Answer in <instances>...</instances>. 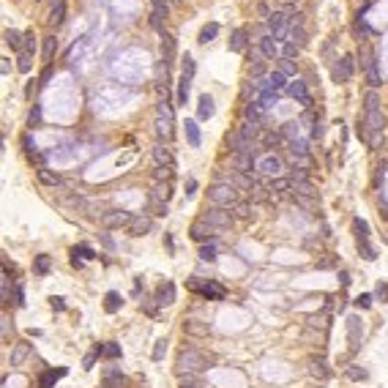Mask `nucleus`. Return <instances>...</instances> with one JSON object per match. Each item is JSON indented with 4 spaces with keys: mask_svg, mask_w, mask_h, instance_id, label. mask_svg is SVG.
I'll list each match as a JSON object with an SVG mask.
<instances>
[{
    "mask_svg": "<svg viewBox=\"0 0 388 388\" xmlns=\"http://www.w3.org/2000/svg\"><path fill=\"white\" fill-rule=\"evenodd\" d=\"M298 50H301V47L290 44V41H284V47H279V55H282V58H287V60H292V58L298 55Z\"/></svg>",
    "mask_w": 388,
    "mask_h": 388,
    "instance_id": "a19ab883",
    "label": "nucleus"
},
{
    "mask_svg": "<svg viewBox=\"0 0 388 388\" xmlns=\"http://www.w3.org/2000/svg\"><path fill=\"white\" fill-rule=\"evenodd\" d=\"M38 180H41L44 186H58L60 175H58V172H52V170H47V167H41V170H38Z\"/></svg>",
    "mask_w": 388,
    "mask_h": 388,
    "instance_id": "72a5a7b5",
    "label": "nucleus"
},
{
    "mask_svg": "<svg viewBox=\"0 0 388 388\" xmlns=\"http://www.w3.org/2000/svg\"><path fill=\"white\" fill-rule=\"evenodd\" d=\"M167 14H170L167 0H150V25L156 30H162V22L167 19Z\"/></svg>",
    "mask_w": 388,
    "mask_h": 388,
    "instance_id": "dca6fc26",
    "label": "nucleus"
},
{
    "mask_svg": "<svg viewBox=\"0 0 388 388\" xmlns=\"http://www.w3.org/2000/svg\"><path fill=\"white\" fill-rule=\"evenodd\" d=\"M377 295H380V298H385V284H383V282L377 284Z\"/></svg>",
    "mask_w": 388,
    "mask_h": 388,
    "instance_id": "680f3d73",
    "label": "nucleus"
},
{
    "mask_svg": "<svg viewBox=\"0 0 388 388\" xmlns=\"http://www.w3.org/2000/svg\"><path fill=\"white\" fill-rule=\"evenodd\" d=\"M184 129H186V140H189V145H192V148H200L202 134H200V126H197V121H186V123H184Z\"/></svg>",
    "mask_w": 388,
    "mask_h": 388,
    "instance_id": "a878e982",
    "label": "nucleus"
},
{
    "mask_svg": "<svg viewBox=\"0 0 388 388\" xmlns=\"http://www.w3.org/2000/svg\"><path fill=\"white\" fill-rule=\"evenodd\" d=\"M279 71L284 77H295V63L292 60H287V58H282V63H279Z\"/></svg>",
    "mask_w": 388,
    "mask_h": 388,
    "instance_id": "49530a36",
    "label": "nucleus"
},
{
    "mask_svg": "<svg viewBox=\"0 0 388 388\" xmlns=\"http://www.w3.org/2000/svg\"><path fill=\"white\" fill-rule=\"evenodd\" d=\"M150 227H153V219H150L148 213H137V216L131 219V224H129V233L131 235H145Z\"/></svg>",
    "mask_w": 388,
    "mask_h": 388,
    "instance_id": "6ab92c4d",
    "label": "nucleus"
},
{
    "mask_svg": "<svg viewBox=\"0 0 388 388\" xmlns=\"http://www.w3.org/2000/svg\"><path fill=\"white\" fill-rule=\"evenodd\" d=\"M172 121H175L172 104L167 101V93H164V101L159 104V118H156V134H159V140H170L172 137Z\"/></svg>",
    "mask_w": 388,
    "mask_h": 388,
    "instance_id": "39448f33",
    "label": "nucleus"
},
{
    "mask_svg": "<svg viewBox=\"0 0 388 388\" xmlns=\"http://www.w3.org/2000/svg\"><path fill=\"white\" fill-rule=\"evenodd\" d=\"M33 268H36V273H38V276H44L47 271H50V257H47V255H38Z\"/></svg>",
    "mask_w": 388,
    "mask_h": 388,
    "instance_id": "79ce46f5",
    "label": "nucleus"
},
{
    "mask_svg": "<svg viewBox=\"0 0 388 388\" xmlns=\"http://www.w3.org/2000/svg\"><path fill=\"white\" fill-rule=\"evenodd\" d=\"M71 265H74V268H82V260H80V257H77V255H74V252H71Z\"/></svg>",
    "mask_w": 388,
    "mask_h": 388,
    "instance_id": "bf43d9fd",
    "label": "nucleus"
},
{
    "mask_svg": "<svg viewBox=\"0 0 388 388\" xmlns=\"http://www.w3.org/2000/svg\"><path fill=\"white\" fill-rule=\"evenodd\" d=\"M167 339H159V342H156V347H153V353H150V358L153 361H162L164 358V353H167Z\"/></svg>",
    "mask_w": 388,
    "mask_h": 388,
    "instance_id": "ea45409f",
    "label": "nucleus"
},
{
    "mask_svg": "<svg viewBox=\"0 0 388 388\" xmlns=\"http://www.w3.org/2000/svg\"><path fill=\"white\" fill-rule=\"evenodd\" d=\"M230 50H233V52H243V50H246V30H243V28L233 30V36H230Z\"/></svg>",
    "mask_w": 388,
    "mask_h": 388,
    "instance_id": "cd10ccee",
    "label": "nucleus"
},
{
    "mask_svg": "<svg viewBox=\"0 0 388 388\" xmlns=\"http://www.w3.org/2000/svg\"><path fill=\"white\" fill-rule=\"evenodd\" d=\"M339 63H334V80L336 82H350L353 80V71H355V60L353 55H342L336 58Z\"/></svg>",
    "mask_w": 388,
    "mask_h": 388,
    "instance_id": "f8f14e48",
    "label": "nucleus"
},
{
    "mask_svg": "<svg viewBox=\"0 0 388 388\" xmlns=\"http://www.w3.org/2000/svg\"><path fill=\"white\" fill-rule=\"evenodd\" d=\"M186 287L192 290V292H200L202 298H213V301H219V298H224V287L216 282H200V279H189L186 282Z\"/></svg>",
    "mask_w": 388,
    "mask_h": 388,
    "instance_id": "0eeeda50",
    "label": "nucleus"
},
{
    "mask_svg": "<svg viewBox=\"0 0 388 388\" xmlns=\"http://www.w3.org/2000/svg\"><path fill=\"white\" fill-rule=\"evenodd\" d=\"M309 375L317 377V380H328L331 369H328V363L323 358H309Z\"/></svg>",
    "mask_w": 388,
    "mask_h": 388,
    "instance_id": "4be33fe9",
    "label": "nucleus"
},
{
    "mask_svg": "<svg viewBox=\"0 0 388 388\" xmlns=\"http://www.w3.org/2000/svg\"><path fill=\"white\" fill-rule=\"evenodd\" d=\"M345 326H347V342H350V347L355 350V347L361 345V339H363V320L358 317V314H350Z\"/></svg>",
    "mask_w": 388,
    "mask_h": 388,
    "instance_id": "ddd939ff",
    "label": "nucleus"
},
{
    "mask_svg": "<svg viewBox=\"0 0 388 388\" xmlns=\"http://www.w3.org/2000/svg\"><path fill=\"white\" fill-rule=\"evenodd\" d=\"M213 112H216L213 99L208 96V93H202L200 101H197V118H200V121H208V118H213Z\"/></svg>",
    "mask_w": 388,
    "mask_h": 388,
    "instance_id": "412c9836",
    "label": "nucleus"
},
{
    "mask_svg": "<svg viewBox=\"0 0 388 388\" xmlns=\"http://www.w3.org/2000/svg\"><path fill=\"white\" fill-rule=\"evenodd\" d=\"M257 11H260V17H265V19L271 17V9H268L265 3H260V6H257Z\"/></svg>",
    "mask_w": 388,
    "mask_h": 388,
    "instance_id": "5fc2aeb1",
    "label": "nucleus"
},
{
    "mask_svg": "<svg viewBox=\"0 0 388 388\" xmlns=\"http://www.w3.org/2000/svg\"><path fill=\"white\" fill-rule=\"evenodd\" d=\"M257 172H263V175L268 178H276V175H282V170H284V162L279 159V156H273V153H268V156H260L257 159Z\"/></svg>",
    "mask_w": 388,
    "mask_h": 388,
    "instance_id": "9d476101",
    "label": "nucleus"
},
{
    "mask_svg": "<svg viewBox=\"0 0 388 388\" xmlns=\"http://www.w3.org/2000/svg\"><path fill=\"white\" fill-rule=\"evenodd\" d=\"M121 306H123V298L118 295V292H107V295H104V312L107 314H115Z\"/></svg>",
    "mask_w": 388,
    "mask_h": 388,
    "instance_id": "473e14b6",
    "label": "nucleus"
},
{
    "mask_svg": "<svg viewBox=\"0 0 388 388\" xmlns=\"http://www.w3.org/2000/svg\"><path fill=\"white\" fill-rule=\"evenodd\" d=\"M3 41H6V47H11V50H22L25 36H22L19 30H14V28H6L3 30Z\"/></svg>",
    "mask_w": 388,
    "mask_h": 388,
    "instance_id": "bb28decb",
    "label": "nucleus"
},
{
    "mask_svg": "<svg viewBox=\"0 0 388 388\" xmlns=\"http://www.w3.org/2000/svg\"><path fill=\"white\" fill-rule=\"evenodd\" d=\"M28 355H30V345H28V342H19V345H14V350H11V358H9V363H11V367H22Z\"/></svg>",
    "mask_w": 388,
    "mask_h": 388,
    "instance_id": "b1692460",
    "label": "nucleus"
},
{
    "mask_svg": "<svg viewBox=\"0 0 388 388\" xmlns=\"http://www.w3.org/2000/svg\"><path fill=\"white\" fill-rule=\"evenodd\" d=\"M355 306H358V309H369L372 306V295H358V298H355Z\"/></svg>",
    "mask_w": 388,
    "mask_h": 388,
    "instance_id": "864d4df0",
    "label": "nucleus"
},
{
    "mask_svg": "<svg viewBox=\"0 0 388 388\" xmlns=\"http://www.w3.org/2000/svg\"><path fill=\"white\" fill-rule=\"evenodd\" d=\"M265 69H268V66H265V60H260V63H252V66H249V74L255 77V80H260V77L265 74Z\"/></svg>",
    "mask_w": 388,
    "mask_h": 388,
    "instance_id": "de8ad7c7",
    "label": "nucleus"
},
{
    "mask_svg": "<svg viewBox=\"0 0 388 388\" xmlns=\"http://www.w3.org/2000/svg\"><path fill=\"white\" fill-rule=\"evenodd\" d=\"M55 50H58V38H55V36H47V38H44V50H41V58H44V60H52Z\"/></svg>",
    "mask_w": 388,
    "mask_h": 388,
    "instance_id": "e433bc0d",
    "label": "nucleus"
},
{
    "mask_svg": "<svg viewBox=\"0 0 388 388\" xmlns=\"http://www.w3.org/2000/svg\"><path fill=\"white\" fill-rule=\"evenodd\" d=\"M104 388H126V377L121 375L118 369H107V377H104Z\"/></svg>",
    "mask_w": 388,
    "mask_h": 388,
    "instance_id": "7c9ffc66",
    "label": "nucleus"
},
{
    "mask_svg": "<svg viewBox=\"0 0 388 388\" xmlns=\"http://www.w3.org/2000/svg\"><path fill=\"white\" fill-rule=\"evenodd\" d=\"M63 375H66V369H58V372H55V369H47L44 375H41V388H50L55 380L63 377Z\"/></svg>",
    "mask_w": 388,
    "mask_h": 388,
    "instance_id": "4c0bfd02",
    "label": "nucleus"
},
{
    "mask_svg": "<svg viewBox=\"0 0 388 388\" xmlns=\"http://www.w3.org/2000/svg\"><path fill=\"white\" fill-rule=\"evenodd\" d=\"M383 101H380L377 90H369L363 96V137L369 140L372 148H377L380 137H383V129H385V118H383Z\"/></svg>",
    "mask_w": 388,
    "mask_h": 388,
    "instance_id": "f257e3e1",
    "label": "nucleus"
},
{
    "mask_svg": "<svg viewBox=\"0 0 388 388\" xmlns=\"http://www.w3.org/2000/svg\"><path fill=\"white\" fill-rule=\"evenodd\" d=\"M38 121H41V109H38V107H33V109H30V115H28L30 129H33V126H38Z\"/></svg>",
    "mask_w": 388,
    "mask_h": 388,
    "instance_id": "3c124183",
    "label": "nucleus"
},
{
    "mask_svg": "<svg viewBox=\"0 0 388 388\" xmlns=\"http://www.w3.org/2000/svg\"><path fill=\"white\" fill-rule=\"evenodd\" d=\"M200 260L202 263H213V260H216V246H213V243H202L200 246Z\"/></svg>",
    "mask_w": 388,
    "mask_h": 388,
    "instance_id": "58836bf2",
    "label": "nucleus"
},
{
    "mask_svg": "<svg viewBox=\"0 0 388 388\" xmlns=\"http://www.w3.org/2000/svg\"><path fill=\"white\" fill-rule=\"evenodd\" d=\"M101 355H104V358H118V355H121V347L115 342H107V347H101Z\"/></svg>",
    "mask_w": 388,
    "mask_h": 388,
    "instance_id": "a18cd8bd",
    "label": "nucleus"
},
{
    "mask_svg": "<svg viewBox=\"0 0 388 388\" xmlns=\"http://www.w3.org/2000/svg\"><path fill=\"white\" fill-rule=\"evenodd\" d=\"M156 304H159V306L175 304V284H172V282H164L162 287L156 290Z\"/></svg>",
    "mask_w": 388,
    "mask_h": 388,
    "instance_id": "aec40b11",
    "label": "nucleus"
},
{
    "mask_svg": "<svg viewBox=\"0 0 388 388\" xmlns=\"http://www.w3.org/2000/svg\"><path fill=\"white\" fill-rule=\"evenodd\" d=\"M162 60L164 69H170L175 63V36L172 33H162Z\"/></svg>",
    "mask_w": 388,
    "mask_h": 388,
    "instance_id": "f3484780",
    "label": "nucleus"
},
{
    "mask_svg": "<svg viewBox=\"0 0 388 388\" xmlns=\"http://www.w3.org/2000/svg\"><path fill=\"white\" fill-rule=\"evenodd\" d=\"M52 309H58V312H63V309H66V304H63V298H52Z\"/></svg>",
    "mask_w": 388,
    "mask_h": 388,
    "instance_id": "6e6d98bb",
    "label": "nucleus"
},
{
    "mask_svg": "<svg viewBox=\"0 0 388 388\" xmlns=\"http://www.w3.org/2000/svg\"><path fill=\"white\" fill-rule=\"evenodd\" d=\"M353 227H355V233H358V252L363 255V260H377V252H375V246L369 243V227H367V221H363V219H355Z\"/></svg>",
    "mask_w": 388,
    "mask_h": 388,
    "instance_id": "423d86ee",
    "label": "nucleus"
},
{
    "mask_svg": "<svg viewBox=\"0 0 388 388\" xmlns=\"http://www.w3.org/2000/svg\"><path fill=\"white\" fill-rule=\"evenodd\" d=\"M235 216L249 219V216H252V205H249V202H238V205H235Z\"/></svg>",
    "mask_w": 388,
    "mask_h": 388,
    "instance_id": "09e8293b",
    "label": "nucleus"
},
{
    "mask_svg": "<svg viewBox=\"0 0 388 388\" xmlns=\"http://www.w3.org/2000/svg\"><path fill=\"white\" fill-rule=\"evenodd\" d=\"M260 52H263L268 60L276 58V55H279V41H276V38H273L271 33L263 36V38H260Z\"/></svg>",
    "mask_w": 388,
    "mask_h": 388,
    "instance_id": "5701e85b",
    "label": "nucleus"
},
{
    "mask_svg": "<svg viewBox=\"0 0 388 388\" xmlns=\"http://www.w3.org/2000/svg\"><path fill=\"white\" fill-rule=\"evenodd\" d=\"M367 3H372V0H367Z\"/></svg>",
    "mask_w": 388,
    "mask_h": 388,
    "instance_id": "e2e57ef3",
    "label": "nucleus"
},
{
    "mask_svg": "<svg viewBox=\"0 0 388 388\" xmlns=\"http://www.w3.org/2000/svg\"><path fill=\"white\" fill-rule=\"evenodd\" d=\"M216 233H219V230H213L211 224H205L202 219H200V221H194V224L189 227V235H192V241H197V243L213 241V238H216Z\"/></svg>",
    "mask_w": 388,
    "mask_h": 388,
    "instance_id": "2eb2a0df",
    "label": "nucleus"
},
{
    "mask_svg": "<svg viewBox=\"0 0 388 388\" xmlns=\"http://www.w3.org/2000/svg\"><path fill=\"white\" fill-rule=\"evenodd\" d=\"M178 388H208L202 383L197 375H180V383H178Z\"/></svg>",
    "mask_w": 388,
    "mask_h": 388,
    "instance_id": "f704fd0d",
    "label": "nucleus"
},
{
    "mask_svg": "<svg viewBox=\"0 0 388 388\" xmlns=\"http://www.w3.org/2000/svg\"><path fill=\"white\" fill-rule=\"evenodd\" d=\"M22 145H25L28 153H36V140L30 137V134H25V137H22Z\"/></svg>",
    "mask_w": 388,
    "mask_h": 388,
    "instance_id": "603ef678",
    "label": "nucleus"
},
{
    "mask_svg": "<svg viewBox=\"0 0 388 388\" xmlns=\"http://www.w3.org/2000/svg\"><path fill=\"white\" fill-rule=\"evenodd\" d=\"M175 3H180V0H175Z\"/></svg>",
    "mask_w": 388,
    "mask_h": 388,
    "instance_id": "0e129e2a",
    "label": "nucleus"
},
{
    "mask_svg": "<svg viewBox=\"0 0 388 388\" xmlns=\"http://www.w3.org/2000/svg\"><path fill=\"white\" fill-rule=\"evenodd\" d=\"M131 219H134V213L112 208V211H104V216H101V227H104V230H121V227H129Z\"/></svg>",
    "mask_w": 388,
    "mask_h": 388,
    "instance_id": "1a4fd4ad",
    "label": "nucleus"
},
{
    "mask_svg": "<svg viewBox=\"0 0 388 388\" xmlns=\"http://www.w3.org/2000/svg\"><path fill=\"white\" fill-rule=\"evenodd\" d=\"M208 367V358L200 350H180L175 358V372L180 375H200V372Z\"/></svg>",
    "mask_w": 388,
    "mask_h": 388,
    "instance_id": "7ed1b4c3",
    "label": "nucleus"
},
{
    "mask_svg": "<svg viewBox=\"0 0 388 388\" xmlns=\"http://www.w3.org/2000/svg\"><path fill=\"white\" fill-rule=\"evenodd\" d=\"M189 93H192V77L180 74V80H178V96H175L180 107H186V101H189Z\"/></svg>",
    "mask_w": 388,
    "mask_h": 388,
    "instance_id": "393cba45",
    "label": "nucleus"
},
{
    "mask_svg": "<svg viewBox=\"0 0 388 388\" xmlns=\"http://www.w3.org/2000/svg\"><path fill=\"white\" fill-rule=\"evenodd\" d=\"M219 22H208V25H205L202 30H200V38H197V41L200 44H211V41H216V36H219Z\"/></svg>",
    "mask_w": 388,
    "mask_h": 388,
    "instance_id": "c756f323",
    "label": "nucleus"
},
{
    "mask_svg": "<svg viewBox=\"0 0 388 388\" xmlns=\"http://www.w3.org/2000/svg\"><path fill=\"white\" fill-rule=\"evenodd\" d=\"M17 69L22 71V74H28V71L33 69V52H25V50H19V63H17Z\"/></svg>",
    "mask_w": 388,
    "mask_h": 388,
    "instance_id": "c9c22d12",
    "label": "nucleus"
},
{
    "mask_svg": "<svg viewBox=\"0 0 388 388\" xmlns=\"http://www.w3.org/2000/svg\"><path fill=\"white\" fill-rule=\"evenodd\" d=\"M194 71H197V66H194V58H192V55H186V58H184V66H180V74L194 77Z\"/></svg>",
    "mask_w": 388,
    "mask_h": 388,
    "instance_id": "37998d69",
    "label": "nucleus"
},
{
    "mask_svg": "<svg viewBox=\"0 0 388 388\" xmlns=\"http://www.w3.org/2000/svg\"><path fill=\"white\" fill-rule=\"evenodd\" d=\"M153 162H156V167H175V156H172V150L164 142H159L153 148Z\"/></svg>",
    "mask_w": 388,
    "mask_h": 388,
    "instance_id": "a211bd4d",
    "label": "nucleus"
},
{
    "mask_svg": "<svg viewBox=\"0 0 388 388\" xmlns=\"http://www.w3.org/2000/svg\"><path fill=\"white\" fill-rule=\"evenodd\" d=\"M227 184H233L235 189H252V186H255V180L249 178V172H235V175L227 178Z\"/></svg>",
    "mask_w": 388,
    "mask_h": 388,
    "instance_id": "2f4dec72",
    "label": "nucleus"
},
{
    "mask_svg": "<svg viewBox=\"0 0 388 388\" xmlns=\"http://www.w3.org/2000/svg\"><path fill=\"white\" fill-rule=\"evenodd\" d=\"M202 221L205 224H211L213 230H224V227H230V221H233V213H230V208H205V213H202Z\"/></svg>",
    "mask_w": 388,
    "mask_h": 388,
    "instance_id": "6e6552de",
    "label": "nucleus"
},
{
    "mask_svg": "<svg viewBox=\"0 0 388 388\" xmlns=\"http://www.w3.org/2000/svg\"><path fill=\"white\" fill-rule=\"evenodd\" d=\"M184 334L192 336V339H205L211 334V323L200 320V317H186L184 320Z\"/></svg>",
    "mask_w": 388,
    "mask_h": 388,
    "instance_id": "9b49d317",
    "label": "nucleus"
},
{
    "mask_svg": "<svg viewBox=\"0 0 388 388\" xmlns=\"http://www.w3.org/2000/svg\"><path fill=\"white\" fill-rule=\"evenodd\" d=\"M63 22H66V0H63V3H55L52 11H50V25L52 28H60Z\"/></svg>",
    "mask_w": 388,
    "mask_h": 388,
    "instance_id": "c85d7f7f",
    "label": "nucleus"
},
{
    "mask_svg": "<svg viewBox=\"0 0 388 388\" xmlns=\"http://www.w3.org/2000/svg\"><path fill=\"white\" fill-rule=\"evenodd\" d=\"M194 189H197V180H189V184H186V197H192Z\"/></svg>",
    "mask_w": 388,
    "mask_h": 388,
    "instance_id": "13d9d810",
    "label": "nucleus"
},
{
    "mask_svg": "<svg viewBox=\"0 0 388 388\" xmlns=\"http://www.w3.org/2000/svg\"><path fill=\"white\" fill-rule=\"evenodd\" d=\"M358 58H361V69H363V74H367L372 90H377L380 85H383V77H380V71H377V55H375V50L363 44L358 50Z\"/></svg>",
    "mask_w": 388,
    "mask_h": 388,
    "instance_id": "20e7f679",
    "label": "nucleus"
},
{
    "mask_svg": "<svg viewBox=\"0 0 388 388\" xmlns=\"http://www.w3.org/2000/svg\"><path fill=\"white\" fill-rule=\"evenodd\" d=\"M287 93L298 101L301 107H306V109L312 107V93H309V88H306L304 80H292V82L287 85Z\"/></svg>",
    "mask_w": 388,
    "mask_h": 388,
    "instance_id": "4468645a",
    "label": "nucleus"
},
{
    "mask_svg": "<svg viewBox=\"0 0 388 388\" xmlns=\"http://www.w3.org/2000/svg\"><path fill=\"white\" fill-rule=\"evenodd\" d=\"M208 200H211V205H216V208H235V205L241 202V194L233 184L216 180V184L208 186Z\"/></svg>",
    "mask_w": 388,
    "mask_h": 388,
    "instance_id": "f03ea898",
    "label": "nucleus"
},
{
    "mask_svg": "<svg viewBox=\"0 0 388 388\" xmlns=\"http://www.w3.org/2000/svg\"><path fill=\"white\" fill-rule=\"evenodd\" d=\"M22 50H25V52H36V36H33V33H25V41H22Z\"/></svg>",
    "mask_w": 388,
    "mask_h": 388,
    "instance_id": "8fccbe9b",
    "label": "nucleus"
},
{
    "mask_svg": "<svg viewBox=\"0 0 388 388\" xmlns=\"http://www.w3.org/2000/svg\"><path fill=\"white\" fill-rule=\"evenodd\" d=\"M3 339H9V317L3 314Z\"/></svg>",
    "mask_w": 388,
    "mask_h": 388,
    "instance_id": "052dcab7",
    "label": "nucleus"
},
{
    "mask_svg": "<svg viewBox=\"0 0 388 388\" xmlns=\"http://www.w3.org/2000/svg\"><path fill=\"white\" fill-rule=\"evenodd\" d=\"M347 377L358 383V380H367V377H369V372H367V369H361V367H350V369H347Z\"/></svg>",
    "mask_w": 388,
    "mask_h": 388,
    "instance_id": "c03bdc74",
    "label": "nucleus"
},
{
    "mask_svg": "<svg viewBox=\"0 0 388 388\" xmlns=\"http://www.w3.org/2000/svg\"><path fill=\"white\" fill-rule=\"evenodd\" d=\"M101 241H104V246H107V249H115V243H112V238H109L107 233H101Z\"/></svg>",
    "mask_w": 388,
    "mask_h": 388,
    "instance_id": "4d7b16f0",
    "label": "nucleus"
}]
</instances>
